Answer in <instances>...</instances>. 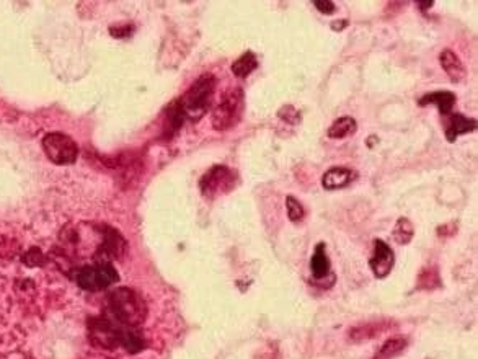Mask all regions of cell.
Returning <instances> with one entry per match:
<instances>
[{
  "label": "cell",
  "mask_w": 478,
  "mask_h": 359,
  "mask_svg": "<svg viewBox=\"0 0 478 359\" xmlns=\"http://www.w3.org/2000/svg\"><path fill=\"white\" fill-rule=\"evenodd\" d=\"M90 338L102 348L123 347L130 353H139L145 348L141 331L134 330V326L113 324L108 319H94L90 322Z\"/></svg>",
  "instance_id": "cell-1"
},
{
  "label": "cell",
  "mask_w": 478,
  "mask_h": 359,
  "mask_svg": "<svg viewBox=\"0 0 478 359\" xmlns=\"http://www.w3.org/2000/svg\"><path fill=\"white\" fill-rule=\"evenodd\" d=\"M215 85H218V80L213 73H204L190 87L185 95L175 100V105H177L183 121L197 123L201 118L206 116L211 103H213Z\"/></svg>",
  "instance_id": "cell-2"
},
{
  "label": "cell",
  "mask_w": 478,
  "mask_h": 359,
  "mask_svg": "<svg viewBox=\"0 0 478 359\" xmlns=\"http://www.w3.org/2000/svg\"><path fill=\"white\" fill-rule=\"evenodd\" d=\"M108 309L118 324L139 326L147 319V304L139 292L131 288H118L108 296Z\"/></svg>",
  "instance_id": "cell-3"
},
{
  "label": "cell",
  "mask_w": 478,
  "mask_h": 359,
  "mask_svg": "<svg viewBox=\"0 0 478 359\" xmlns=\"http://www.w3.org/2000/svg\"><path fill=\"white\" fill-rule=\"evenodd\" d=\"M245 110V94L240 87H232L220 96L213 112V128L215 131H229L236 128L243 116Z\"/></svg>",
  "instance_id": "cell-4"
},
{
  "label": "cell",
  "mask_w": 478,
  "mask_h": 359,
  "mask_svg": "<svg viewBox=\"0 0 478 359\" xmlns=\"http://www.w3.org/2000/svg\"><path fill=\"white\" fill-rule=\"evenodd\" d=\"M237 172L227 165H213L200 180V190L206 200L213 201L220 195H227L237 185Z\"/></svg>",
  "instance_id": "cell-5"
},
{
  "label": "cell",
  "mask_w": 478,
  "mask_h": 359,
  "mask_svg": "<svg viewBox=\"0 0 478 359\" xmlns=\"http://www.w3.org/2000/svg\"><path fill=\"white\" fill-rule=\"evenodd\" d=\"M118 279L119 274L116 268L108 261L82 266V268L77 270L76 274V283L85 291H102V289H107L116 283Z\"/></svg>",
  "instance_id": "cell-6"
},
{
  "label": "cell",
  "mask_w": 478,
  "mask_h": 359,
  "mask_svg": "<svg viewBox=\"0 0 478 359\" xmlns=\"http://www.w3.org/2000/svg\"><path fill=\"white\" fill-rule=\"evenodd\" d=\"M43 149L48 159L56 165H71L77 160L79 147L71 136L62 132H49L43 139Z\"/></svg>",
  "instance_id": "cell-7"
},
{
  "label": "cell",
  "mask_w": 478,
  "mask_h": 359,
  "mask_svg": "<svg viewBox=\"0 0 478 359\" xmlns=\"http://www.w3.org/2000/svg\"><path fill=\"white\" fill-rule=\"evenodd\" d=\"M310 271L312 276H314V281L317 286L320 288H328L326 286L325 281L328 279L330 283L335 284V274L332 273V261H330L328 255H326V247L324 242H320L319 245L315 247L314 255L310 259Z\"/></svg>",
  "instance_id": "cell-8"
},
{
  "label": "cell",
  "mask_w": 478,
  "mask_h": 359,
  "mask_svg": "<svg viewBox=\"0 0 478 359\" xmlns=\"http://www.w3.org/2000/svg\"><path fill=\"white\" fill-rule=\"evenodd\" d=\"M395 265V255L393 250L387 243L380 238L374 240V253H372V259L369 260V266L374 273L375 278L384 279L387 278Z\"/></svg>",
  "instance_id": "cell-9"
},
{
  "label": "cell",
  "mask_w": 478,
  "mask_h": 359,
  "mask_svg": "<svg viewBox=\"0 0 478 359\" xmlns=\"http://www.w3.org/2000/svg\"><path fill=\"white\" fill-rule=\"evenodd\" d=\"M98 230L103 236V242L98 253H103L108 259H121L127 250V243L121 234L116 229L109 227V225H102V229Z\"/></svg>",
  "instance_id": "cell-10"
},
{
  "label": "cell",
  "mask_w": 478,
  "mask_h": 359,
  "mask_svg": "<svg viewBox=\"0 0 478 359\" xmlns=\"http://www.w3.org/2000/svg\"><path fill=\"white\" fill-rule=\"evenodd\" d=\"M356 172L346 167H333L326 170L321 177V185L325 190H339V188H346L355 182Z\"/></svg>",
  "instance_id": "cell-11"
},
{
  "label": "cell",
  "mask_w": 478,
  "mask_h": 359,
  "mask_svg": "<svg viewBox=\"0 0 478 359\" xmlns=\"http://www.w3.org/2000/svg\"><path fill=\"white\" fill-rule=\"evenodd\" d=\"M439 62H441V67H443L444 72L448 73V77L452 84H461V82L466 79V76H467L466 66H463L462 61L459 59V56L454 53V51L444 49L443 53L439 54Z\"/></svg>",
  "instance_id": "cell-12"
},
{
  "label": "cell",
  "mask_w": 478,
  "mask_h": 359,
  "mask_svg": "<svg viewBox=\"0 0 478 359\" xmlns=\"http://www.w3.org/2000/svg\"><path fill=\"white\" fill-rule=\"evenodd\" d=\"M477 130V119L467 118L463 114H450L448 123H445V137L449 142H454L459 136L468 134Z\"/></svg>",
  "instance_id": "cell-13"
},
{
  "label": "cell",
  "mask_w": 478,
  "mask_h": 359,
  "mask_svg": "<svg viewBox=\"0 0 478 359\" xmlns=\"http://www.w3.org/2000/svg\"><path fill=\"white\" fill-rule=\"evenodd\" d=\"M434 103L438 107L441 114H450L454 107L457 103V96L452 94V91L448 90H439V91H431V94L423 95L420 100H418V105L420 107H426V105Z\"/></svg>",
  "instance_id": "cell-14"
},
{
  "label": "cell",
  "mask_w": 478,
  "mask_h": 359,
  "mask_svg": "<svg viewBox=\"0 0 478 359\" xmlns=\"http://www.w3.org/2000/svg\"><path fill=\"white\" fill-rule=\"evenodd\" d=\"M390 329V324L389 322H369V324H362V325H357L355 329L349 330V338L353 340V342L356 343H361V342H367V340H372L375 337H379V335L385 333Z\"/></svg>",
  "instance_id": "cell-15"
},
{
  "label": "cell",
  "mask_w": 478,
  "mask_h": 359,
  "mask_svg": "<svg viewBox=\"0 0 478 359\" xmlns=\"http://www.w3.org/2000/svg\"><path fill=\"white\" fill-rule=\"evenodd\" d=\"M357 131V123L355 118L351 116H342L338 119H335L332 123V126L328 128V134L330 139H344V137L356 134Z\"/></svg>",
  "instance_id": "cell-16"
},
{
  "label": "cell",
  "mask_w": 478,
  "mask_h": 359,
  "mask_svg": "<svg viewBox=\"0 0 478 359\" xmlns=\"http://www.w3.org/2000/svg\"><path fill=\"white\" fill-rule=\"evenodd\" d=\"M258 67V59H256L255 53L251 51H245L240 58L236 59L232 64V73L238 79H247L251 72L256 71Z\"/></svg>",
  "instance_id": "cell-17"
},
{
  "label": "cell",
  "mask_w": 478,
  "mask_h": 359,
  "mask_svg": "<svg viewBox=\"0 0 478 359\" xmlns=\"http://www.w3.org/2000/svg\"><path fill=\"white\" fill-rule=\"evenodd\" d=\"M405 348H407L405 338H402V337L390 338L379 348V351L372 356V359H393V358H397L398 354H402L403 351H405Z\"/></svg>",
  "instance_id": "cell-18"
},
{
  "label": "cell",
  "mask_w": 478,
  "mask_h": 359,
  "mask_svg": "<svg viewBox=\"0 0 478 359\" xmlns=\"http://www.w3.org/2000/svg\"><path fill=\"white\" fill-rule=\"evenodd\" d=\"M413 236H415V229H413V224L410 219L407 218H400L397 222H395V227L392 230V238L398 245H407V243L411 242Z\"/></svg>",
  "instance_id": "cell-19"
},
{
  "label": "cell",
  "mask_w": 478,
  "mask_h": 359,
  "mask_svg": "<svg viewBox=\"0 0 478 359\" xmlns=\"http://www.w3.org/2000/svg\"><path fill=\"white\" fill-rule=\"evenodd\" d=\"M441 286V278H439V271L436 266H426V268L421 270L420 276H418V288L420 289H436Z\"/></svg>",
  "instance_id": "cell-20"
},
{
  "label": "cell",
  "mask_w": 478,
  "mask_h": 359,
  "mask_svg": "<svg viewBox=\"0 0 478 359\" xmlns=\"http://www.w3.org/2000/svg\"><path fill=\"white\" fill-rule=\"evenodd\" d=\"M18 253H20V242L6 234H0V259H13Z\"/></svg>",
  "instance_id": "cell-21"
},
{
  "label": "cell",
  "mask_w": 478,
  "mask_h": 359,
  "mask_svg": "<svg viewBox=\"0 0 478 359\" xmlns=\"http://www.w3.org/2000/svg\"><path fill=\"white\" fill-rule=\"evenodd\" d=\"M286 209H287V218L291 222L297 224L301 222L302 219H304L306 216V211L302 208V204L299 202L294 196H287L286 198Z\"/></svg>",
  "instance_id": "cell-22"
},
{
  "label": "cell",
  "mask_w": 478,
  "mask_h": 359,
  "mask_svg": "<svg viewBox=\"0 0 478 359\" xmlns=\"http://www.w3.org/2000/svg\"><path fill=\"white\" fill-rule=\"evenodd\" d=\"M21 261L23 265H26L28 268H38V266L44 263V255L38 247H31L30 250L21 256Z\"/></svg>",
  "instance_id": "cell-23"
},
{
  "label": "cell",
  "mask_w": 478,
  "mask_h": 359,
  "mask_svg": "<svg viewBox=\"0 0 478 359\" xmlns=\"http://www.w3.org/2000/svg\"><path fill=\"white\" fill-rule=\"evenodd\" d=\"M278 116L281 118L284 123H289V124H299L302 119L301 113H299L297 110L292 107V105H284L283 108H279Z\"/></svg>",
  "instance_id": "cell-24"
},
{
  "label": "cell",
  "mask_w": 478,
  "mask_h": 359,
  "mask_svg": "<svg viewBox=\"0 0 478 359\" xmlns=\"http://www.w3.org/2000/svg\"><path fill=\"white\" fill-rule=\"evenodd\" d=\"M132 31H134V26L130 25V23H127V25L112 26V28H109V33H112L114 38H127V36L132 35Z\"/></svg>",
  "instance_id": "cell-25"
},
{
  "label": "cell",
  "mask_w": 478,
  "mask_h": 359,
  "mask_svg": "<svg viewBox=\"0 0 478 359\" xmlns=\"http://www.w3.org/2000/svg\"><path fill=\"white\" fill-rule=\"evenodd\" d=\"M314 7L324 15H332V13L337 12V6L330 0H314Z\"/></svg>",
  "instance_id": "cell-26"
},
{
  "label": "cell",
  "mask_w": 478,
  "mask_h": 359,
  "mask_svg": "<svg viewBox=\"0 0 478 359\" xmlns=\"http://www.w3.org/2000/svg\"><path fill=\"white\" fill-rule=\"evenodd\" d=\"M348 25V20H342V21H335L333 23V25H332V28L335 30V31H342L343 28H344V26H346Z\"/></svg>",
  "instance_id": "cell-27"
},
{
  "label": "cell",
  "mask_w": 478,
  "mask_h": 359,
  "mask_svg": "<svg viewBox=\"0 0 478 359\" xmlns=\"http://www.w3.org/2000/svg\"><path fill=\"white\" fill-rule=\"evenodd\" d=\"M418 6H420L421 10H427V8L434 6V2L433 0H427V2H418Z\"/></svg>",
  "instance_id": "cell-28"
}]
</instances>
